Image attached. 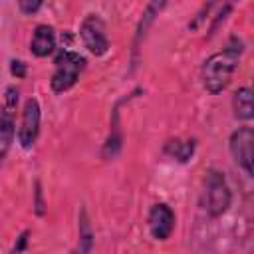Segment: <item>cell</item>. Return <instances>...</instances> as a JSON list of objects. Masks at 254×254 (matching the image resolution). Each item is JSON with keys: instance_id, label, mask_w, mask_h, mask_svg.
<instances>
[{"instance_id": "cell-1", "label": "cell", "mask_w": 254, "mask_h": 254, "mask_svg": "<svg viewBox=\"0 0 254 254\" xmlns=\"http://www.w3.org/2000/svg\"><path fill=\"white\" fill-rule=\"evenodd\" d=\"M240 52H242V44L236 38H232V42L222 52L212 54L204 62V65H202V83H204L206 91L218 93L228 85V81H230V77L236 69Z\"/></svg>"}, {"instance_id": "cell-2", "label": "cell", "mask_w": 254, "mask_h": 254, "mask_svg": "<svg viewBox=\"0 0 254 254\" xmlns=\"http://www.w3.org/2000/svg\"><path fill=\"white\" fill-rule=\"evenodd\" d=\"M54 64H56V71H54L50 83H52V89H54L56 93H62V91L69 89V87L77 81V75H79V71L83 69L85 60H83V56H79V54H75V52L62 50V52L56 56Z\"/></svg>"}, {"instance_id": "cell-3", "label": "cell", "mask_w": 254, "mask_h": 254, "mask_svg": "<svg viewBox=\"0 0 254 254\" xmlns=\"http://www.w3.org/2000/svg\"><path fill=\"white\" fill-rule=\"evenodd\" d=\"M230 189L218 171L206 175V210L210 216H220L230 206Z\"/></svg>"}, {"instance_id": "cell-4", "label": "cell", "mask_w": 254, "mask_h": 254, "mask_svg": "<svg viewBox=\"0 0 254 254\" xmlns=\"http://www.w3.org/2000/svg\"><path fill=\"white\" fill-rule=\"evenodd\" d=\"M81 40L85 44V48L93 54V56H103L109 48V40L105 34V24L101 22V18H97L95 14L87 16L81 24Z\"/></svg>"}, {"instance_id": "cell-5", "label": "cell", "mask_w": 254, "mask_h": 254, "mask_svg": "<svg viewBox=\"0 0 254 254\" xmlns=\"http://www.w3.org/2000/svg\"><path fill=\"white\" fill-rule=\"evenodd\" d=\"M230 153L248 175H252V157H254V131L250 127H240L230 137Z\"/></svg>"}, {"instance_id": "cell-6", "label": "cell", "mask_w": 254, "mask_h": 254, "mask_svg": "<svg viewBox=\"0 0 254 254\" xmlns=\"http://www.w3.org/2000/svg\"><path fill=\"white\" fill-rule=\"evenodd\" d=\"M40 133V105L34 97H30L24 105L22 111V123H20V131H18V139L22 143V147H32L36 137Z\"/></svg>"}, {"instance_id": "cell-7", "label": "cell", "mask_w": 254, "mask_h": 254, "mask_svg": "<svg viewBox=\"0 0 254 254\" xmlns=\"http://www.w3.org/2000/svg\"><path fill=\"white\" fill-rule=\"evenodd\" d=\"M175 228V214L167 204H155L149 212V230L153 238L165 240Z\"/></svg>"}, {"instance_id": "cell-8", "label": "cell", "mask_w": 254, "mask_h": 254, "mask_svg": "<svg viewBox=\"0 0 254 254\" xmlns=\"http://www.w3.org/2000/svg\"><path fill=\"white\" fill-rule=\"evenodd\" d=\"M54 46H56L54 30L50 26H38L34 32V38H32V54L38 58H44V56L52 54Z\"/></svg>"}, {"instance_id": "cell-9", "label": "cell", "mask_w": 254, "mask_h": 254, "mask_svg": "<svg viewBox=\"0 0 254 254\" xmlns=\"http://www.w3.org/2000/svg\"><path fill=\"white\" fill-rule=\"evenodd\" d=\"M232 105H234V117L236 119H242V121L252 119L254 105H252V91H250V87H240L234 93Z\"/></svg>"}, {"instance_id": "cell-10", "label": "cell", "mask_w": 254, "mask_h": 254, "mask_svg": "<svg viewBox=\"0 0 254 254\" xmlns=\"http://www.w3.org/2000/svg\"><path fill=\"white\" fill-rule=\"evenodd\" d=\"M14 139V119L6 107H0V159L8 153Z\"/></svg>"}, {"instance_id": "cell-11", "label": "cell", "mask_w": 254, "mask_h": 254, "mask_svg": "<svg viewBox=\"0 0 254 254\" xmlns=\"http://www.w3.org/2000/svg\"><path fill=\"white\" fill-rule=\"evenodd\" d=\"M165 151H167L171 157H175L177 161L185 163V161H189V159L192 157V153H194V141H192V139H189V141L175 139V141H169V143H167Z\"/></svg>"}, {"instance_id": "cell-12", "label": "cell", "mask_w": 254, "mask_h": 254, "mask_svg": "<svg viewBox=\"0 0 254 254\" xmlns=\"http://www.w3.org/2000/svg\"><path fill=\"white\" fill-rule=\"evenodd\" d=\"M165 4H167V0H151V2H149V8H147V12H145V16H143V20H141V24H139V30H137V40L145 34V30H147L149 24L153 22V18L163 10Z\"/></svg>"}, {"instance_id": "cell-13", "label": "cell", "mask_w": 254, "mask_h": 254, "mask_svg": "<svg viewBox=\"0 0 254 254\" xmlns=\"http://www.w3.org/2000/svg\"><path fill=\"white\" fill-rule=\"evenodd\" d=\"M93 234H91V228H89V222H87V216H85V210H81V216H79V250L81 252H89L91 250V240Z\"/></svg>"}, {"instance_id": "cell-14", "label": "cell", "mask_w": 254, "mask_h": 254, "mask_svg": "<svg viewBox=\"0 0 254 254\" xmlns=\"http://www.w3.org/2000/svg\"><path fill=\"white\" fill-rule=\"evenodd\" d=\"M44 0H18V6L24 14H36L42 8Z\"/></svg>"}, {"instance_id": "cell-15", "label": "cell", "mask_w": 254, "mask_h": 254, "mask_svg": "<svg viewBox=\"0 0 254 254\" xmlns=\"http://www.w3.org/2000/svg\"><path fill=\"white\" fill-rule=\"evenodd\" d=\"M18 103V91L16 87H6V109H14Z\"/></svg>"}, {"instance_id": "cell-16", "label": "cell", "mask_w": 254, "mask_h": 254, "mask_svg": "<svg viewBox=\"0 0 254 254\" xmlns=\"http://www.w3.org/2000/svg\"><path fill=\"white\" fill-rule=\"evenodd\" d=\"M10 71H12V75H16V77H24V75H26V64L14 60L12 65H10Z\"/></svg>"}, {"instance_id": "cell-17", "label": "cell", "mask_w": 254, "mask_h": 254, "mask_svg": "<svg viewBox=\"0 0 254 254\" xmlns=\"http://www.w3.org/2000/svg\"><path fill=\"white\" fill-rule=\"evenodd\" d=\"M36 212H38V214H44V200H42V189H40V183L36 185Z\"/></svg>"}, {"instance_id": "cell-18", "label": "cell", "mask_w": 254, "mask_h": 254, "mask_svg": "<svg viewBox=\"0 0 254 254\" xmlns=\"http://www.w3.org/2000/svg\"><path fill=\"white\" fill-rule=\"evenodd\" d=\"M26 242H28V232H22L20 238H18V244H14V252H20L26 248Z\"/></svg>"}]
</instances>
